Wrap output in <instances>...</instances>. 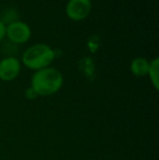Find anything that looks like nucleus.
<instances>
[{"label":"nucleus","mask_w":159,"mask_h":160,"mask_svg":"<svg viewBox=\"0 0 159 160\" xmlns=\"http://www.w3.org/2000/svg\"><path fill=\"white\" fill-rule=\"evenodd\" d=\"M63 84V76L55 68H45L33 74L32 88L37 96H49L57 93Z\"/></svg>","instance_id":"1"},{"label":"nucleus","mask_w":159,"mask_h":160,"mask_svg":"<svg viewBox=\"0 0 159 160\" xmlns=\"http://www.w3.org/2000/svg\"><path fill=\"white\" fill-rule=\"evenodd\" d=\"M55 50L46 44H36L24 51L22 61L32 70H42L48 68L55 60Z\"/></svg>","instance_id":"2"},{"label":"nucleus","mask_w":159,"mask_h":160,"mask_svg":"<svg viewBox=\"0 0 159 160\" xmlns=\"http://www.w3.org/2000/svg\"><path fill=\"white\" fill-rule=\"evenodd\" d=\"M32 35V31L28 24L22 21H15L6 26V36L13 42L24 44L28 42Z\"/></svg>","instance_id":"3"},{"label":"nucleus","mask_w":159,"mask_h":160,"mask_svg":"<svg viewBox=\"0 0 159 160\" xmlns=\"http://www.w3.org/2000/svg\"><path fill=\"white\" fill-rule=\"evenodd\" d=\"M91 11V0H69L66 7L67 15L73 21H82L86 19Z\"/></svg>","instance_id":"4"},{"label":"nucleus","mask_w":159,"mask_h":160,"mask_svg":"<svg viewBox=\"0 0 159 160\" xmlns=\"http://www.w3.org/2000/svg\"><path fill=\"white\" fill-rule=\"evenodd\" d=\"M21 64L14 57L4 58L0 61V78L2 81H12L20 74Z\"/></svg>","instance_id":"5"},{"label":"nucleus","mask_w":159,"mask_h":160,"mask_svg":"<svg viewBox=\"0 0 159 160\" xmlns=\"http://www.w3.org/2000/svg\"><path fill=\"white\" fill-rule=\"evenodd\" d=\"M149 62L145 58H135L131 62V71L136 76H145L148 73Z\"/></svg>","instance_id":"6"},{"label":"nucleus","mask_w":159,"mask_h":160,"mask_svg":"<svg viewBox=\"0 0 159 160\" xmlns=\"http://www.w3.org/2000/svg\"><path fill=\"white\" fill-rule=\"evenodd\" d=\"M159 61L158 58H155L149 62V69H148V75L151 78V81L156 89H158V78H159V72H158Z\"/></svg>","instance_id":"7"},{"label":"nucleus","mask_w":159,"mask_h":160,"mask_svg":"<svg viewBox=\"0 0 159 160\" xmlns=\"http://www.w3.org/2000/svg\"><path fill=\"white\" fill-rule=\"evenodd\" d=\"M94 62L89 57L83 58L80 61V71L84 74L86 78H91L94 74Z\"/></svg>","instance_id":"8"},{"label":"nucleus","mask_w":159,"mask_h":160,"mask_svg":"<svg viewBox=\"0 0 159 160\" xmlns=\"http://www.w3.org/2000/svg\"><path fill=\"white\" fill-rule=\"evenodd\" d=\"M25 97L27 99H34V98H36L37 97V94L34 92V89L31 87V88H27L25 91Z\"/></svg>","instance_id":"9"},{"label":"nucleus","mask_w":159,"mask_h":160,"mask_svg":"<svg viewBox=\"0 0 159 160\" xmlns=\"http://www.w3.org/2000/svg\"><path fill=\"white\" fill-rule=\"evenodd\" d=\"M6 37V25L3 22L0 20V42H2V39Z\"/></svg>","instance_id":"10"}]
</instances>
